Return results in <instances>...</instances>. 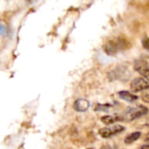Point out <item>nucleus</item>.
Listing matches in <instances>:
<instances>
[{"label": "nucleus", "instance_id": "nucleus-1", "mask_svg": "<svg viewBox=\"0 0 149 149\" xmlns=\"http://www.w3.org/2000/svg\"><path fill=\"white\" fill-rule=\"evenodd\" d=\"M148 113V107L144 106H139L134 108H129L124 114L123 117H121V120H124L125 122H130L132 120H134L138 118H141L144 115H146Z\"/></svg>", "mask_w": 149, "mask_h": 149}, {"label": "nucleus", "instance_id": "nucleus-2", "mask_svg": "<svg viewBox=\"0 0 149 149\" xmlns=\"http://www.w3.org/2000/svg\"><path fill=\"white\" fill-rule=\"evenodd\" d=\"M124 44H125V41H121L120 39H117V40H110L104 46V51L106 52L107 54H108L110 56L114 55L121 48L124 47Z\"/></svg>", "mask_w": 149, "mask_h": 149}, {"label": "nucleus", "instance_id": "nucleus-3", "mask_svg": "<svg viewBox=\"0 0 149 149\" xmlns=\"http://www.w3.org/2000/svg\"><path fill=\"white\" fill-rule=\"evenodd\" d=\"M125 130V127L120 126V125H117V126H113L112 127H104L101 128L99 131L100 135L102 138H109L113 135H115L119 133H121L122 131Z\"/></svg>", "mask_w": 149, "mask_h": 149}, {"label": "nucleus", "instance_id": "nucleus-4", "mask_svg": "<svg viewBox=\"0 0 149 149\" xmlns=\"http://www.w3.org/2000/svg\"><path fill=\"white\" fill-rule=\"evenodd\" d=\"M131 90L134 93H138L149 89L148 82L143 78H136L131 82Z\"/></svg>", "mask_w": 149, "mask_h": 149}, {"label": "nucleus", "instance_id": "nucleus-5", "mask_svg": "<svg viewBox=\"0 0 149 149\" xmlns=\"http://www.w3.org/2000/svg\"><path fill=\"white\" fill-rule=\"evenodd\" d=\"M134 69L141 73L144 78L149 80V66L144 61H136L134 64Z\"/></svg>", "mask_w": 149, "mask_h": 149}, {"label": "nucleus", "instance_id": "nucleus-6", "mask_svg": "<svg viewBox=\"0 0 149 149\" xmlns=\"http://www.w3.org/2000/svg\"><path fill=\"white\" fill-rule=\"evenodd\" d=\"M89 106H90L89 101L86 100H84V99H79L73 104V107H74L75 111L80 112V113L86 112L89 108Z\"/></svg>", "mask_w": 149, "mask_h": 149}, {"label": "nucleus", "instance_id": "nucleus-7", "mask_svg": "<svg viewBox=\"0 0 149 149\" xmlns=\"http://www.w3.org/2000/svg\"><path fill=\"white\" fill-rule=\"evenodd\" d=\"M118 95L123 100H125L127 102H130V103L135 101L138 99V97L136 95H134V94H133V93H129L127 91H120V92L118 93Z\"/></svg>", "mask_w": 149, "mask_h": 149}, {"label": "nucleus", "instance_id": "nucleus-8", "mask_svg": "<svg viewBox=\"0 0 149 149\" xmlns=\"http://www.w3.org/2000/svg\"><path fill=\"white\" fill-rule=\"evenodd\" d=\"M141 132H134L133 134H130L125 138V143L126 144H132L135 141H137L141 137Z\"/></svg>", "mask_w": 149, "mask_h": 149}, {"label": "nucleus", "instance_id": "nucleus-9", "mask_svg": "<svg viewBox=\"0 0 149 149\" xmlns=\"http://www.w3.org/2000/svg\"><path fill=\"white\" fill-rule=\"evenodd\" d=\"M119 120H121V118L118 117V116H111V115H107V116H103L101 118V121L107 125H110V124H113L114 123L115 121Z\"/></svg>", "mask_w": 149, "mask_h": 149}, {"label": "nucleus", "instance_id": "nucleus-10", "mask_svg": "<svg viewBox=\"0 0 149 149\" xmlns=\"http://www.w3.org/2000/svg\"><path fill=\"white\" fill-rule=\"evenodd\" d=\"M110 107H111V106L108 105V104H106V105L98 104L96 106V107L94 108V110L95 111H99V112H100V111H102V112H108L109 109H110Z\"/></svg>", "mask_w": 149, "mask_h": 149}, {"label": "nucleus", "instance_id": "nucleus-11", "mask_svg": "<svg viewBox=\"0 0 149 149\" xmlns=\"http://www.w3.org/2000/svg\"><path fill=\"white\" fill-rule=\"evenodd\" d=\"M141 98H142V100H143L145 102L149 103V92H146L145 93H143Z\"/></svg>", "mask_w": 149, "mask_h": 149}, {"label": "nucleus", "instance_id": "nucleus-12", "mask_svg": "<svg viewBox=\"0 0 149 149\" xmlns=\"http://www.w3.org/2000/svg\"><path fill=\"white\" fill-rule=\"evenodd\" d=\"M143 46L146 49H149V38H147V39L143 40Z\"/></svg>", "mask_w": 149, "mask_h": 149}, {"label": "nucleus", "instance_id": "nucleus-13", "mask_svg": "<svg viewBox=\"0 0 149 149\" xmlns=\"http://www.w3.org/2000/svg\"><path fill=\"white\" fill-rule=\"evenodd\" d=\"M100 149H113L110 146H108V145H104V146H102L101 148Z\"/></svg>", "mask_w": 149, "mask_h": 149}, {"label": "nucleus", "instance_id": "nucleus-14", "mask_svg": "<svg viewBox=\"0 0 149 149\" xmlns=\"http://www.w3.org/2000/svg\"><path fill=\"white\" fill-rule=\"evenodd\" d=\"M145 141H147V142H149V133H148L147 134H146V137H145Z\"/></svg>", "mask_w": 149, "mask_h": 149}, {"label": "nucleus", "instance_id": "nucleus-15", "mask_svg": "<svg viewBox=\"0 0 149 149\" xmlns=\"http://www.w3.org/2000/svg\"><path fill=\"white\" fill-rule=\"evenodd\" d=\"M141 149H149V145H144L141 148Z\"/></svg>", "mask_w": 149, "mask_h": 149}, {"label": "nucleus", "instance_id": "nucleus-16", "mask_svg": "<svg viewBox=\"0 0 149 149\" xmlns=\"http://www.w3.org/2000/svg\"><path fill=\"white\" fill-rule=\"evenodd\" d=\"M27 1H28V3H33L37 2L38 0H27Z\"/></svg>", "mask_w": 149, "mask_h": 149}, {"label": "nucleus", "instance_id": "nucleus-17", "mask_svg": "<svg viewBox=\"0 0 149 149\" xmlns=\"http://www.w3.org/2000/svg\"><path fill=\"white\" fill-rule=\"evenodd\" d=\"M87 149H93V148H87Z\"/></svg>", "mask_w": 149, "mask_h": 149}]
</instances>
